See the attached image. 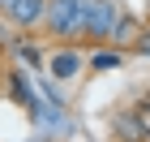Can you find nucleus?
<instances>
[{
  "label": "nucleus",
  "mask_w": 150,
  "mask_h": 142,
  "mask_svg": "<svg viewBox=\"0 0 150 142\" xmlns=\"http://www.w3.org/2000/svg\"><path fill=\"white\" fill-rule=\"evenodd\" d=\"M86 9H90V0H47L43 22L52 35L77 39V35H86Z\"/></svg>",
  "instance_id": "f257e3e1"
},
{
  "label": "nucleus",
  "mask_w": 150,
  "mask_h": 142,
  "mask_svg": "<svg viewBox=\"0 0 150 142\" xmlns=\"http://www.w3.org/2000/svg\"><path fill=\"white\" fill-rule=\"evenodd\" d=\"M116 22H120V4L116 0H90V9H86V39H112Z\"/></svg>",
  "instance_id": "f03ea898"
},
{
  "label": "nucleus",
  "mask_w": 150,
  "mask_h": 142,
  "mask_svg": "<svg viewBox=\"0 0 150 142\" xmlns=\"http://www.w3.org/2000/svg\"><path fill=\"white\" fill-rule=\"evenodd\" d=\"M4 13H9L17 26H35V22H43L47 0H9V4H4Z\"/></svg>",
  "instance_id": "7ed1b4c3"
},
{
  "label": "nucleus",
  "mask_w": 150,
  "mask_h": 142,
  "mask_svg": "<svg viewBox=\"0 0 150 142\" xmlns=\"http://www.w3.org/2000/svg\"><path fill=\"white\" fill-rule=\"evenodd\" d=\"M137 35H142L137 17L120 13V22H116V30H112V43H116V47H133V43H137Z\"/></svg>",
  "instance_id": "20e7f679"
},
{
  "label": "nucleus",
  "mask_w": 150,
  "mask_h": 142,
  "mask_svg": "<svg viewBox=\"0 0 150 142\" xmlns=\"http://www.w3.org/2000/svg\"><path fill=\"white\" fill-rule=\"evenodd\" d=\"M52 69H56L60 78H73V73L81 69V56L77 52H60V56H52Z\"/></svg>",
  "instance_id": "39448f33"
},
{
  "label": "nucleus",
  "mask_w": 150,
  "mask_h": 142,
  "mask_svg": "<svg viewBox=\"0 0 150 142\" xmlns=\"http://www.w3.org/2000/svg\"><path fill=\"white\" fill-rule=\"evenodd\" d=\"M116 65H120L116 52H99V56H94V69H116Z\"/></svg>",
  "instance_id": "423d86ee"
},
{
  "label": "nucleus",
  "mask_w": 150,
  "mask_h": 142,
  "mask_svg": "<svg viewBox=\"0 0 150 142\" xmlns=\"http://www.w3.org/2000/svg\"><path fill=\"white\" fill-rule=\"evenodd\" d=\"M133 121L142 125V133H150V103H142L137 112H133Z\"/></svg>",
  "instance_id": "0eeeda50"
},
{
  "label": "nucleus",
  "mask_w": 150,
  "mask_h": 142,
  "mask_svg": "<svg viewBox=\"0 0 150 142\" xmlns=\"http://www.w3.org/2000/svg\"><path fill=\"white\" fill-rule=\"evenodd\" d=\"M133 47H137L142 56H150V26H146V30H142V35H137V43H133Z\"/></svg>",
  "instance_id": "6e6552de"
},
{
  "label": "nucleus",
  "mask_w": 150,
  "mask_h": 142,
  "mask_svg": "<svg viewBox=\"0 0 150 142\" xmlns=\"http://www.w3.org/2000/svg\"><path fill=\"white\" fill-rule=\"evenodd\" d=\"M4 4H9V0H0V9H4Z\"/></svg>",
  "instance_id": "1a4fd4ad"
}]
</instances>
